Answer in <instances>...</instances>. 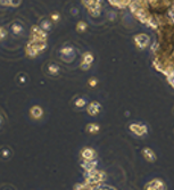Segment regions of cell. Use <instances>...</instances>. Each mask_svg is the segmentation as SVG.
I'll return each mask as SVG.
<instances>
[{"instance_id": "obj_5", "label": "cell", "mask_w": 174, "mask_h": 190, "mask_svg": "<svg viewBox=\"0 0 174 190\" xmlns=\"http://www.w3.org/2000/svg\"><path fill=\"white\" fill-rule=\"evenodd\" d=\"M82 156L86 158V160H90L92 156H93V153H92V150L90 149H86V150H83V153H82Z\"/></svg>"}, {"instance_id": "obj_2", "label": "cell", "mask_w": 174, "mask_h": 190, "mask_svg": "<svg viewBox=\"0 0 174 190\" xmlns=\"http://www.w3.org/2000/svg\"><path fill=\"white\" fill-rule=\"evenodd\" d=\"M10 155H12V151H10V149L8 147H3L0 149V156H1L3 160H8Z\"/></svg>"}, {"instance_id": "obj_1", "label": "cell", "mask_w": 174, "mask_h": 190, "mask_svg": "<svg viewBox=\"0 0 174 190\" xmlns=\"http://www.w3.org/2000/svg\"><path fill=\"white\" fill-rule=\"evenodd\" d=\"M30 113L31 116L33 117V119H40V117L42 116V109L39 106H34V107L31 108Z\"/></svg>"}, {"instance_id": "obj_3", "label": "cell", "mask_w": 174, "mask_h": 190, "mask_svg": "<svg viewBox=\"0 0 174 190\" xmlns=\"http://www.w3.org/2000/svg\"><path fill=\"white\" fill-rule=\"evenodd\" d=\"M47 70H48L49 74H55V73H57V72H58L59 67H58L56 64H49V66H48V68H47Z\"/></svg>"}, {"instance_id": "obj_6", "label": "cell", "mask_w": 174, "mask_h": 190, "mask_svg": "<svg viewBox=\"0 0 174 190\" xmlns=\"http://www.w3.org/2000/svg\"><path fill=\"white\" fill-rule=\"evenodd\" d=\"M3 116L0 115V126L3 125Z\"/></svg>"}, {"instance_id": "obj_4", "label": "cell", "mask_w": 174, "mask_h": 190, "mask_svg": "<svg viewBox=\"0 0 174 190\" xmlns=\"http://www.w3.org/2000/svg\"><path fill=\"white\" fill-rule=\"evenodd\" d=\"M97 106H99V104H97V103H92L91 106H90V107L88 108V112H89L90 114H92V115H95V114L97 113L98 110H99V109L97 110Z\"/></svg>"}]
</instances>
